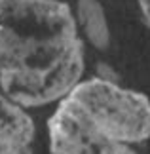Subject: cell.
I'll return each mask as SVG.
<instances>
[{
	"label": "cell",
	"mask_w": 150,
	"mask_h": 154,
	"mask_svg": "<svg viewBox=\"0 0 150 154\" xmlns=\"http://www.w3.org/2000/svg\"><path fill=\"white\" fill-rule=\"evenodd\" d=\"M51 154H137L150 139V99L101 76L80 80L47 120Z\"/></svg>",
	"instance_id": "2"
},
{
	"label": "cell",
	"mask_w": 150,
	"mask_h": 154,
	"mask_svg": "<svg viewBox=\"0 0 150 154\" xmlns=\"http://www.w3.org/2000/svg\"><path fill=\"white\" fill-rule=\"evenodd\" d=\"M74 17L78 23V31L84 32V36L95 50H106L110 46L109 21L99 0H78Z\"/></svg>",
	"instance_id": "4"
},
{
	"label": "cell",
	"mask_w": 150,
	"mask_h": 154,
	"mask_svg": "<svg viewBox=\"0 0 150 154\" xmlns=\"http://www.w3.org/2000/svg\"><path fill=\"white\" fill-rule=\"evenodd\" d=\"M84 42L63 0H0V88L25 109L51 105L82 80Z\"/></svg>",
	"instance_id": "1"
},
{
	"label": "cell",
	"mask_w": 150,
	"mask_h": 154,
	"mask_svg": "<svg viewBox=\"0 0 150 154\" xmlns=\"http://www.w3.org/2000/svg\"><path fill=\"white\" fill-rule=\"evenodd\" d=\"M36 128L25 106L0 93V154H34Z\"/></svg>",
	"instance_id": "3"
},
{
	"label": "cell",
	"mask_w": 150,
	"mask_h": 154,
	"mask_svg": "<svg viewBox=\"0 0 150 154\" xmlns=\"http://www.w3.org/2000/svg\"><path fill=\"white\" fill-rule=\"evenodd\" d=\"M139 8H141V14L145 17V21L150 25V0H139Z\"/></svg>",
	"instance_id": "5"
}]
</instances>
